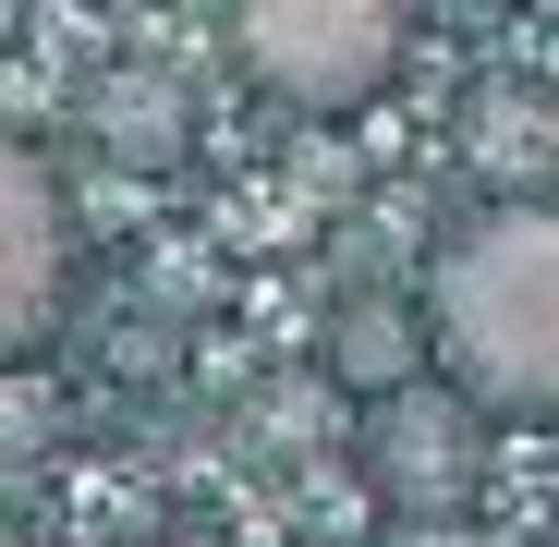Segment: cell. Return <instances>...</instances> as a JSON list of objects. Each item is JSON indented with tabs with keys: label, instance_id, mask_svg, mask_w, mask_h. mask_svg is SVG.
<instances>
[{
	"label": "cell",
	"instance_id": "6",
	"mask_svg": "<svg viewBox=\"0 0 559 547\" xmlns=\"http://www.w3.org/2000/svg\"><path fill=\"white\" fill-rule=\"evenodd\" d=\"M110 134H122L134 158H146V146H182V98H158V110H146V98H122V110H110Z\"/></svg>",
	"mask_w": 559,
	"mask_h": 547
},
{
	"label": "cell",
	"instance_id": "1",
	"mask_svg": "<svg viewBox=\"0 0 559 547\" xmlns=\"http://www.w3.org/2000/svg\"><path fill=\"white\" fill-rule=\"evenodd\" d=\"M426 353L475 414H559V207H487L438 255Z\"/></svg>",
	"mask_w": 559,
	"mask_h": 547
},
{
	"label": "cell",
	"instance_id": "4",
	"mask_svg": "<svg viewBox=\"0 0 559 547\" xmlns=\"http://www.w3.org/2000/svg\"><path fill=\"white\" fill-rule=\"evenodd\" d=\"M0 231H13L0 329H13V353H37V341H49V305H61V255H73V219H61L49 158H13V170H0Z\"/></svg>",
	"mask_w": 559,
	"mask_h": 547
},
{
	"label": "cell",
	"instance_id": "3",
	"mask_svg": "<svg viewBox=\"0 0 559 547\" xmlns=\"http://www.w3.org/2000/svg\"><path fill=\"white\" fill-rule=\"evenodd\" d=\"M365 463H378L390 511L450 523L462 499H475V475H487V414L462 402L450 378H414V390H390V402H378V438H365Z\"/></svg>",
	"mask_w": 559,
	"mask_h": 547
},
{
	"label": "cell",
	"instance_id": "2",
	"mask_svg": "<svg viewBox=\"0 0 559 547\" xmlns=\"http://www.w3.org/2000/svg\"><path fill=\"white\" fill-rule=\"evenodd\" d=\"M414 0H231V49L293 110H365L402 73Z\"/></svg>",
	"mask_w": 559,
	"mask_h": 547
},
{
	"label": "cell",
	"instance_id": "5",
	"mask_svg": "<svg viewBox=\"0 0 559 547\" xmlns=\"http://www.w3.org/2000/svg\"><path fill=\"white\" fill-rule=\"evenodd\" d=\"M329 353H341V378H353V390H378V402L426 378V365H414V329H402L390 305H353V317L329 329Z\"/></svg>",
	"mask_w": 559,
	"mask_h": 547
}]
</instances>
